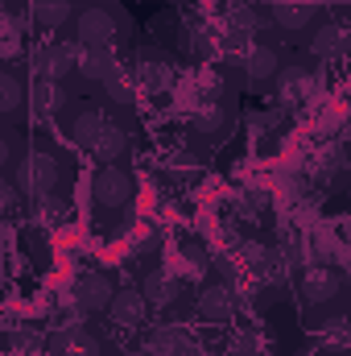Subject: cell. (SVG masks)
Returning a JSON list of instances; mask_svg holds the SVG:
<instances>
[{"mask_svg":"<svg viewBox=\"0 0 351 356\" xmlns=\"http://www.w3.org/2000/svg\"><path fill=\"white\" fill-rule=\"evenodd\" d=\"M141 290H145V298H149V307H157V311H174L178 302H182V277L170 273V269H149L145 277H141Z\"/></svg>","mask_w":351,"mask_h":356,"instance_id":"ffe728a7","label":"cell"},{"mask_svg":"<svg viewBox=\"0 0 351 356\" xmlns=\"http://www.w3.org/2000/svg\"><path fill=\"white\" fill-rule=\"evenodd\" d=\"M298 294H302V302H306L310 311L335 307V302H343V298L351 294L348 290V273L335 266L331 257L310 261V266H302V273H298Z\"/></svg>","mask_w":351,"mask_h":356,"instance_id":"3957f363","label":"cell"},{"mask_svg":"<svg viewBox=\"0 0 351 356\" xmlns=\"http://www.w3.org/2000/svg\"><path fill=\"white\" fill-rule=\"evenodd\" d=\"M314 88H318V79H314V71L306 63H285L277 83H273V99H277V108L298 112V108H306L314 99Z\"/></svg>","mask_w":351,"mask_h":356,"instance_id":"8fae6325","label":"cell"},{"mask_svg":"<svg viewBox=\"0 0 351 356\" xmlns=\"http://www.w3.org/2000/svg\"><path fill=\"white\" fill-rule=\"evenodd\" d=\"M112 298H116V286H112V273H103V269H83V273L71 282V302H75L83 315L108 311Z\"/></svg>","mask_w":351,"mask_h":356,"instance_id":"7c38bea8","label":"cell"},{"mask_svg":"<svg viewBox=\"0 0 351 356\" xmlns=\"http://www.w3.org/2000/svg\"><path fill=\"white\" fill-rule=\"evenodd\" d=\"M120 63V54L116 50H99V46H83V58H79V88L83 91H95L103 88V79H108V71Z\"/></svg>","mask_w":351,"mask_h":356,"instance_id":"7402d4cb","label":"cell"},{"mask_svg":"<svg viewBox=\"0 0 351 356\" xmlns=\"http://www.w3.org/2000/svg\"><path fill=\"white\" fill-rule=\"evenodd\" d=\"M348 307H351V294H348Z\"/></svg>","mask_w":351,"mask_h":356,"instance_id":"e575fe53","label":"cell"},{"mask_svg":"<svg viewBox=\"0 0 351 356\" xmlns=\"http://www.w3.org/2000/svg\"><path fill=\"white\" fill-rule=\"evenodd\" d=\"M25 116H29V83L21 79L17 67H4L0 71V120L21 129Z\"/></svg>","mask_w":351,"mask_h":356,"instance_id":"2e32d148","label":"cell"},{"mask_svg":"<svg viewBox=\"0 0 351 356\" xmlns=\"http://www.w3.org/2000/svg\"><path fill=\"white\" fill-rule=\"evenodd\" d=\"M306 46H310L314 58H343V54H351V17L348 13L323 17V21L306 33Z\"/></svg>","mask_w":351,"mask_h":356,"instance_id":"30bf717a","label":"cell"},{"mask_svg":"<svg viewBox=\"0 0 351 356\" xmlns=\"http://www.w3.org/2000/svg\"><path fill=\"white\" fill-rule=\"evenodd\" d=\"M132 195H137V178H132L128 166H120V162L99 166L95 178H91V203L99 211H124L132 203Z\"/></svg>","mask_w":351,"mask_h":356,"instance_id":"ba28073f","label":"cell"},{"mask_svg":"<svg viewBox=\"0 0 351 356\" xmlns=\"http://www.w3.org/2000/svg\"><path fill=\"white\" fill-rule=\"evenodd\" d=\"M339 4H351V0H339Z\"/></svg>","mask_w":351,"mask_h":356,"instance_id":"836d02e7","label":"cell"},{"mask_svg":"<svg viewBox=\"0 0 351 356\" xmlns=\"http://www.w3.org/2000/svg\"><path fill=\"white\" fill-rule=\"evenodd\" d=\"M327 0H268V17L281 33H310L323 21Z\"/></svg>","mask_w":351,"mask_h":356,"instance_id":"4fadbf2b","label":"cell"},{"mask_svg":"<svg viewBox=\"0 0 351 356\" xmlns=\"http://www.w3.org/2000/svg\"><path fill=\"white\" fill-rule=\"evenodd\" d=\"M103 340L83 327V323H75V327H58L54 336H50V356H103Z\"/></svg>","mask_w":351,"mask_h":356,"instance_id":"ac0fdd59","label":"cell"},{"mask_svg":"<svg viewBox=\"0 0 351 356\" xmlns=\"http://www.w3.org/2000/svg\"><path fill=\"white\" fill-rule=\"evenodd\" d=\"M75 104L79 99H75L71 83H58V79H33L29 83V116L54 120V116H67Z\"/></svg>","mask_w":351,"mask_h":356,"instance_id":"5bb4252c","label":"cell"},{"mask_svg":"<svg viewBox=\"0 0 351 356\" xmlns=\"http://www.w3.org/2000/svg\"><path fill=\"white\" fill-rule=\"evenodd\" d=\"M79 58H83V42L79 38H50L29 63H33V79H58V83H79Z\"/></svg>","mask_w":351,"mask_h":356,"instance_id":"5b68a950","label":"cell"},{"mask_svg":"<svg viewBox=\"0 0 351 356\" xmlns=\"http://www.w3.org/2000/svg\"><path fill=\"white\" fill-rule=\"evenodd\" d=\"M244 266H248V273H252L257 286H264V282H268V286H281V257H277L268 245H257V241H252V245L244 249Z\"/></svg>","mask_w":351,"mask_h":356,"instance_id":"d4e9b609","label":"cell"},{"mask_svg":"<svg viewBox=\"0 0 351 356\" xmlns=\"http://www.w3.org/2000/svg\"><path fill=\"white\" fill-rule=\"evenodd\" d=\"M194 356H207V353H203V348H198V353H194Z\"/></svg>","mask_w":351,"mask_h":356,"instance_id":"d6a6232c","label":"cell"},{"mask_svg":"<svg viewBox=\"0 0 351 356\" xmlns=\"http://www.w3.org/2000/svg\"><path fill=\"white\" fill-rule=\"evenodd\" d=\"M314 356H351V307L348 298L310 315Z\"/></svg>","mask_w":351,"mask_h":356,"instance_id":"277c9868","label":"cell"},{"mask_svg":"<svg viewBox=\"0 0 351 356\" xmlns=\"http://www.w3.org/2000/svg\"><path fill=\"white\" fill-rule=\"evenodd\" d=\"M71 25H75L71 38H79L83 46H99V50H116L120 54L124 46L137 42V25L116 0H83Z\"/></svg>","mask_w":351,"mask_h":356,"instance_id":"6da1fadb","label":"cell"},{"mask_svg":"<svg viewBox=\"0 0 351 356\" xmlns=\"http://www.w3.org/2000/svg\"><path fill=\"white\" fill-rule=\"evenodd\" d=\"M194 353H198V344L182 327H157L145 340V356H194Z\"/></svg>","mask_w":351,"mask_h":356,"instance_id":"cb8c5ba5","label":"cell"},{"mask_svg":"<svg viewBox=\"0 0 351 356\" xmlns=\"http://www.w3.org/2000/svg\"><path fill=\"white\" fill-rule=\"evenodd\" d=\"M285 58H281V46L273 38H257L248 42L244 50V63H240V75H244V88L248 91H273L277 75H281Z\"/></svg>","mask_w":351,"mask_h":356,"instance_id":"52a82bcc","label":"cell"},{"mask_svg":"<svg viewBox=\"0 0 351 356\" xmlns=\"http://www.w3.org/2000/svg\"><path fill=\"white\" fill-rule=\"evenodd\" d=\"M17 191L29 199V203H37V199H46V195H58V182H62V158H58V149H50V145H29V154H25V162L17 166Z\"/></svg>","mask_w":351,"mask_h":356,"instance_id":"7a4b0ae2","label":"cell"},{"mask_svg":"<svg viewBox=\"0 0 351 356\" xmlns=\"http://www.w3.org/2000/svg\"><path fill=\"white\" fill-rule=\"evenodd\" d=\"M343 141L351 145V116H348V124H343Z\"/></svg>","mask_w":351,"mask_h":356,"instance_id":"1f68e13d","label":"cell"},{"mask_svg":"<svg viewBox=\"0 0 351 356\" xmlns=\"http://www.w3.org/2000/svg\"><path fill=\"white\" fill-rule=\"evenodd\" d=\"M62 120H67L71 141H75V145H83V149H91V145L103 137V129L116 120V112H112V104H103V99H79Z\"/></svg>","mask_w":351,"mask_h":356,"instance_id":"9c48e42d","label":"cell"},{"mask_svg":"<svg viewBox=\"0 0 351 356\" xmlns=\"http://www.w3.org/2000/svg\"><path fill=\"white\" fill-rule=\"evenodd\" d=\"M132 95H137V71H132V67H124V63H116V67L108 71L103 88H99V99H103V104H112V108H128V104H132Z\"/></svg>","mask_w":351,"mask_h":356,"instance_id":"603a6c76","label":"cell"},{"mask_svg":"<svg viewBox=\"0 0 351 356\" xmlns=\"http://www.w3.org/2000/svg\"><path fill=\"white\" fill-rule=\"evenodd\" d=\"M25 154H29L25 133H21L17 124H4V133H0V175L12 178V175H17V166L25 162Z\"/></svg>","mask_w":351,"mask_h":356,"instance_id":"484cf974","label":"cell"},{"mask_svg":"<svg viewBox=\"0 0 351 356\" xmlns=\"http://www.w3.org/2000/svg\"><path fill=\"white\" fill-rule=\"evenodd\" d=\"M194 315H198L203 323H215V327L232 323V319H236V290H232L228 282L211 277V282L198 286V294H194Z\"/></svg>","mask_w":351,"mask_h":356,"instance_id":"9a60e30c","label":"cell"},{"mask_svg":"<svg viewBox=\"0 0 351 356\" xmlns=\"http://www.w3.org/2000/svg\"><path fill=\"white\" fill-rule=\"evenodd\" d=\"M132 71H137V83L145 91H166L170 88V58H166V50H157L153 42H145V46H137V63H132Z\"/></svg>","mask_w":351,"mask_h":356,"instance_id":"e0dca14e","label":"cell"},{"mask_svg":"<svg viewBox=\"0 0 351 356\" xmlns=\"http://www.w3.org/2000/svg\"><path fill=\"white\" fill-rule=\"evenodd\" d=\"M232 356H257V344H252V336L248 332H240V336H232Z\"/></svg>","mask_w":351,"mask_h":356,"instance_id":"4dcf8cb0","label":"cell"},{"mask_svg":"<svg viewBox=\"0 0 351 356\" xmlns=\"http://www.w3.org/2000/svg\"><path fill=\"white\" fill-rule=\"evenodd\" d=\"M0 54H4L8 67H17V58H21V25H17L12 13L4 17V42H0Z\"/></svg>","mask_w":351,"mask_h":356,"instance_id":"83f0119b","label":"cell"},{"mask_svg":"<svg viewBox=\"0 0 351 356\" xmlns=\"http://www.w3.org/2000/svg\"><path fill=\"white\" fill-rule=\"evenodd\" d=\"M33 216H37L42 224H62V220H67V199L46 195V199H37V203H33Z\"/></svg>","mask_w":351,"mask_h":356,"instance_id":"f1b7e54d","label":"cell"},{"mask_svg":"<svg viewBox=\"0 0 351 356\" xmlns=\"http://www.w3.org/2000/svg\"><path fill=\"white\" fill-rule=\"evenodd\" d=\"M29 13H33L37 25H46V29H62L67 21H75L79 4H75V0H29Z\"/></svg>","mask_w":351,"mask_h":356,"instance_id":"4316f807","label":"cell"},{"mask_svg":"<svg viewBox=\"0 0 351 356\" xmlns=\"http://www.w3.org/2000/svg\"><path fill=\"white\" fill-rule=\"evenodd\" d=\"M264 21H273L264 4H252V0H236V4H228V29H232V38L257 42V38H264Z\"/></svg>","mask_w":351,"mask_h":356,"instance_id":"d6986e66","label":"cell"},{"mask_svg":"<svg viewBox=\"0 0 351 356\" xmlns=\"http://www.w3.org/2000/svg\"><path fill=\"white\" fill-rule=\"evenodd\" d=\"M232 116H236V99L223 88H207L190 108V129L207 141H219L232 129Z\"/></svg>","mask_w":351,"mask_h":356,"instance_id":"8992f818","label":"cell"},{"mask_svg":"<svg viewBox=\"0 0 351 356\" xmlns=\"http://www.w3.org/2000/svg\"><path fill=\"white\" fill-rule=\"evenodd\" d=\"M339 175H343L339 154H323V158H318V182H339Z\"/></svg>","mask_w":351,"mask_h":356,"instance_id":"f546056e","label":"cell"},{"mask_svg":"<svg viewBox=\"0 0 351 356\" xmlns=\"http://www.w3.org/2000/svg\"><path fill=\"white\" fill-rule=\"evenodd\" d=\"M108 315H112V323H116V327H141V323H145V315H149V298H145V290H141V286L116 290V298H112Z\"/></svg>","mask_w":351,"mask_h":356,"instance_id":"44dd1931","label":"cell"},{"mask_svg":"<svg viewBox=\"0 0 351 356\" xmlns=\"http://www.w3.org/2000/svg\"><path fill=\"white\" fill-rule=\"evenodd\" d=\"M141 356H145V353H141Z\"/></svg>","mask_w":351,"mask_h":356,"instance_id":"d590c367","label":"cell"}]
</instances>
